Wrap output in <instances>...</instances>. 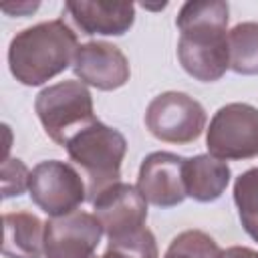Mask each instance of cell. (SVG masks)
Returning <instances> with one entry per match:
<instances>
[{
  "label": "cell",
  "mask_w": 258,
  "mask_h": 258,
  "mask_svg": "<svg viewBox=\"0 0 258 258\" xmlns=\"http://www.w3.org/2000/svg\"><path fill=\"white\" fill-rule=\"evenodd\" d=\"M64 149L71 161L81 167L87 181V200L93 202L103 189L121 181V163L127 153V139L99 119L75 133Z\"/></svg>",
  "instance_id": "3957f363"
},
{
  "label": "cell",
  "mask_w": 258,
  "mask_h": 258,
  "mask_svg": "<svg viewBox=\"0 0 258 258\" xmlns=\"http://www.w3.org/2000/svg\"><path fill=\"white\" fill-rule=\"evenodd\" d=\"M91 204L109 242L145 228L147 202L131 183L117 181L103 189Z\"/></svg>",
  "instance_id": "9c48e42d"
},
{
  "label": "cell",
  "mask_w": 258,
  "mask_h": 258,
  "mask_svg": "<svg viewBox=\"0 0 258 258\" xmlns=\"http://www.w3.org/2000/svg\"><path fill=\"white\" fill-rule=\"evenodd\" d=\"M232 171L228 161L218 159L210 153H200L194 157H185L183 163V185L185 196L208 204L222 198L230 183Z\"/></svg>",
  "instance_id": "4fadbf2b"
},
{
  "label": "cell",
  "mask_w": 258,
  "mask_h": 258,
  "mask_svg": "<svg viewBox=\"0 0 258 258\" xmlns=\"http://www.w3.org/2000/svg\"><path fill=\"white\" fill-rule=\"evenodd\" d=\"M77 34L62 20H46L16 32L8 44V69L26 87H38L73 67Z\"/></svg>",
  "instance_id": "7a4b0ae2"
},
{
  "label": "cell",
  "mask_w": 258,
  "mask_h": 258,
  "mask_svg": "<svg viewBox=\"0 0 258 258\" xmlns=\"http://www.w3.org/2000/svg\"><path fill=\"white\" fill-rule=\"evenodd\" d=\"M234 204L246 234L258 242V167H250L236 177Z\"/></svg>",
  "instance_id": "2e32d148"
},
{
  "label": "cell",
  "mask_w": 258,
  "mask_h": 258,
  "mask_svg": "<svg viewBox=\"0 0 258 258\" xmlns=\"http://www.w3.org/2000/svg\"><path fill=\"white\" fill-rule=\"evenodd\" d=\"M222 258H258V252L246 246H232L222 250Z\"/></svg>",
  "instance_id": "ffe728a7"
},
{
  "label": "cell",
  "mask_w": 258,
  "mask_h": 258,
  "mask_svg": "<svg viewBox=\"0 0 258 258\" xmlns=\"http://www.w3.org/2000/svg\"><path fill=\"white\" fill-rule=\"evenodd\" d=\"M103 234L97 216L83 210L50 218L44 232V258H97L95 250Z\"/></svg>",
  "instance_id": "ba28073f"
},
{
  "label": "cell",
  "mask_w": 258,
  "mask_h": 258,
  "mask_svg": "<svg viewBox=\"0 0 258 258\" xmlns=\"http://www.w3.org/2000/svg\"><path fill=\"white\" fill-rule=\"evenodd\" d=\"M208 153L218 159L258 157V109L248 103L220 107L206 129Z\"/></svg>",
  "instance_id": "5b68a950"
},
{
  "label": "cell",
  "mask_w": 258,
  "mask_h": 258,
  "mask_svg": "<svg viewBox=\"0 0 258 258\" xmlns=\"http://www.w3.org/2000/svg\"><path fill=\"white\" fill-rule=\"evenodd\" d=\"M34 111L44 133L60 147L97 121L91 91L81 81H58L44 87L34 99Z\"/></svg>",
  "instance_id": "277c9868"
},
{
  "label": "cell",
  "mask_w": 258,
  "mask_h": 258,
  "mask_svg": "<svg viewBox=\"0 0 258 258\" xmlns=\"http://www.w3.org/2000/svg\"><path fill=\"white\" fill-rule=\"evenodd\" d=\"M2 181V198H14L28 189L30 183V169L18 157H6L0 169Z\"/></svg>",
  "instance_id": "d6986e66"
},
{
  "label": "cell",
  "mask_w": 258,
  "mask_h": 258,
  "mask_svg": "<svg viewBox=\"0 0 258 258\" xmlns=\"http://www.w3.org/2000/svg\"><path fill=\"white\" fill-rule=\"evenodd\" d=\"M143 121L155 139L185 145L196 141L206 129V111L187 93L165 91L149 101Z\"/></svg>",
  "instance_id": "8992f818"
},
{
  "label": "cell",
  "mask_w": 258,
  "mask_h": 258,
  "mask_svg": "<svg viewBox=\"0 0 258 258\" xmlns=\"http://www.w3.org/2000/svg\"><path fill=\"white\" fill-rule=\"evenodd\" d=\"M230 69L238 75H258V22H240L228 30Z\"/></svg>",
  "instance_id": "9a60e30c"
},
{
  "label": "cell",
  "mask_w": 258,
  "mask_h": 258,
  "mask_svg": "<svg viewBox=\"0 0 258 258\" xmlns=\"http://www.w3.org/2000/svg\"><path fill=\"white\" fill-rule=\"evenodd\" d=\"M28 194L48 218H60L75 212L87 200V181L75 165L46 159L32 167Z\"/></svg>",
  "instance_id": "52a82bcc"
},
{
  "label": "cell",
  "mask_w": 258,
  "mask_h": 258,
  "mask_svg": "<svg viewBox=\"0 0 258 258\" xmlns=\"http://www.w3.org/2000/svg\"><path fill=\"white\" fill-rule=\"evenodd\" d=\"M230 6L222 0H191L179 8L177 58L183 71L202 83H214L230 69Z\"/></svg>",
  "instance_id": "6da1fadb"
},
{
  "label": "cell",
  "mask_w": 258,
  "mask_h": 258,
  "mask_svg": "<svg viewBox=\"0 0 258 258\" xmlns=\"http://www.w3.org/2000/svg\"><path fill=\"white\" fill-rule=\"evenodd\" d=\"M73 71L81 83L99 91H115L131 77L125 52L105 40H91L77 48Z\"/></svg>",
  "instance_id": "8fae6325"
},
{
  "label": "cell",
  "mask_w": 258,
  "mask_h": 258,
  "mask_svg": "<svg viewBox=\"0 0 258 258\" xmlns=\"http://www.w3.org/2000/svg\"><path fill=\"white\" fill-rule=\"evenodd\" d=\"M64 12L81 28L83 34L123 36L135 22V6L131 2H64Z\"/></svg>",
  "instance_id": "7c38bea8"
},
{
  "label": "cell",
  "mask_w": 258,
  "mask_h": 258,
  "mask_svg": "<svg viewBox=\"0 0 258 258\" xmlns=\"http://www.w3.org/2000/svg\"><path fill=\"white\" fill-rule=\"evenodd\" d=\"M163 258H222V248L210 234L185 230L171 240Z\"/></svg>",
  "instance_id": "e0dca14e"
},
{
  "label": "cell",
  "mask_w": 258,
  "mask_h": 258,
  "mask_svg": "<svg viewBox=\"0 0 258 258\" xmlns=\"http://www.w3.org/2000/svg\"><path fill=\"white\" fill-rule=\"evenodd\" d=\"M183 163L185 157L171 151H153L143 157L135 187L147 204L173 208L187 198L183 185Z\"/></svg>",
  "instance_id": "30bf717a"
},
{
  "label": "cell",
  "mask_w": 258,
  "mask_h": 258,
  "mask_svg": "<svg viewBox=\"0 0 258 258\" xmlns=\"http://www.w3.org/2000/svg\"><path fill=\"white\" fill-rule=\"evenodd\" d=\"M4 242L2 254L6 258H42L44 256V232L42 222L32 212H6L2 216Z\"/></svg>",
  "instance_id": "5bb4252c"
},
{
  "label": "cell",
  "mask_w": 258,
  "mask_h": 258,
  "mask_svg": "<svg viewBox=\"0 0 258 258\" xmlns=\"http://www.w3.org/2000/svg\"><path fill=\"white\" fill-rule=\"evenodd\" d=\"M38 8V2H22V4H16V6H12V4H4L2 6V10L4 12H14V14H28V12H34Z\"/></svg>",
  "instance_id": "44dd1931"
},
{
  "label": "cell",
  "mask_w": 258,
  "mask_h": 258,
  "mask_svg": "<svg viewBox=\"0 0 258 258\" xmlns=\"http://www.w3.org/2000/svg\"><path fill=\"white\" fill-rule=\"evenodd\" d=\"M157 242L149 228H141L125 238L111 240L101 258H157Z\"/></svg>",
  "instance_id": "ac0fdd59"
}]
</instances>
